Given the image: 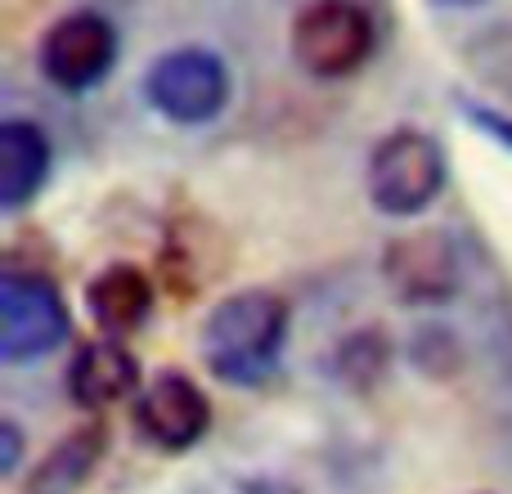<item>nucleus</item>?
Listing matches in <instances>:
<instances>
[{"mask_svg": "<svg viewBox=\"0 0 512 494\" xmlns=\"http://www.w3.org/2000/svg\"><path fill=\"white\" fill-rule=\"evenodd\" d=\"M288 342V301L270 288L230 292L207 310L198 328V355L230 387H261L279 369Z\"/></svg>", "mask_w": 512, "mask_h": 494, "instance_id": "nucleus-1", "label": "nucleus"}, {"mask_svg": "<svg viewBox=\"0 0 512 494\" xmlns=\"http://www.w3.org/2000/svg\"><path fill=\"white\" fill-rule=\"evenodd\" d=\"M445 149L432 135L414 131H391L373 144L369 167H364V194L391 221H409V216H423L427 207L441 198L445 189Z\"/></svg>", "mask_w": 512, "mask_h": 494, "instance_id": "nucleus-2", "label": "nucleus"}, {"mask_svg": "<svg viewBox=\"0 0 512 494\" xmlns=\"http://www.w3.org/2000/svg\"><path fill=\"white\" fill-rule=\"evenodd\" d=\"M288 50L301 72L319 81H342L373 59L378 27L360 0H310L288 27Z\"/></svg>", "mask_w": 512, "mask_h": 494, "instance_id": "nucleus-3", "label": "nucleus"}, {"mask_svg": "<svg viewBox=\"0 0 512 494\" xmlns=\"http://www.w3.org/2000/svg\"><path fill=\"white\" fill-rule=\"evenodd\" d=\"M230 68L207 45H180L149 63L144 72V99L158 117L176 126H203L216 122L230 104Z\"/></svg>", "mask_w": 512, "mask_h": 494, "instance_id": "nucleus-4", "label": "nucleus"}, {"mask_svg": "<svg viewBox=\"0 0 512 494\" xmlns=\"http://www.w3.org/2000/svg\"><path fill=\"white\" fill-rule=\"evenodd\" d=\"M72 337V315L45 274L5 265L0 274V364H27Z\"/></svg>", "mask_w": 512, "mask_h": 494, "instance_id": "nucleus-5", "label": "nucleus"}, {"mask_svg": "<svg viewBox=\"0 0 512 494\" xmlns=\"http://www.w3.org/2000/svg\"><path fill=\"white\" fill-rule=\"evenodd\" d=\"M36 68L63 95H86L117 68V27L99 9H72L45 27Z\"/></svg>", "mask_w": 512, "mask_h": 494, "instance_id": "nucleus-6", "label": "nucleus"}, {"mask_svg": "<svg viewBox=\"0 0 512 494\" xmlns=\"http://www.w3.org/2000/svg\"><path fill=\"white\" fill-rule=\"evenodd\" d=\"M131 423L144 445H153L162 454H185L212 427V400L194 378L162 369L158 378H149L140 387V396L131 405Z\"/></svg>", "mask_w": 512, "mask_h": 494, "instance_id": "nucleus-7", "label": "nucleus"}, {"mask_svg": "<svg viewBox=\"0 0 512 494\" xmlns=\"http://www.w3.org/2000/svg\"><path fill=\"white\" fill-rule=\"evenodd\" d=\"M382 274L387 288L396 292L405 306H441L459 292V252L450 247L445 234L418 230L400 234L396 243H387L382 252Z\"/></svg>", "mask_w": 512, "mask_h": 494, "instance_id": "nucleus-8", "label": "nucleus"}, {"mask_svg": "<svg viewBox=\"0 0 512 494\" xmlns=\"http://www.w3.org/2000/svg\"><path fill=\"white\" fill-rule=\"evenodd\" d=\"M68 396L86 414H104L126 396H140V360L122 337H90L68 364Z\"/></svg>", "mask_w": 512, "mask_h": 494, "instance_id": "nucleus-9", "label": "nucleus"}, {"mask_svg": "<svg viewBox=\"0 0 512 494\" xmlns=\"http://www.w3.org/2000/svg\"><path fill=\"white\" fill-rule=\"evenodd\" d=\"M153 279L131 261L104 265L86 283V315L95 319L99 337H131L153 319Z\"/></svg>", "mask_w": 512, "mask_h": 494, "instance_id": "nucleus-10", "label": "nucleus"}, {"mask_svg": "<svg viewBox=\"0 0 512 494\" xmlns=\"http://www.w3.org/2000/svg\"><path fill=\"white\" fill-rule=\"evenodd\" d=\"M50 162L54 149L41 126L23 117L0 122V212H23L50 180Z\"/></svg>", "mask_w": 512, "mask_h": 494, "instance_id": "nucleus-11", "label": "nucleus"}, {"mask_svg": "<svg viewBox=\"0 0 512 494\" xmlns=\"http://www.w3.org/2000/svg\"><path fill=\"white\" fill-rule=\"evenodd\" d=\"M108 454V427L104 423H81L63 432L59 441L45 450V459L27 472L23 494H77L95 477V468Z\"/></svg>", "mask_w": 512, "mask_h": 494, "instance_id": "nucleus-12", "label": "nucleus"}, {"mask_svg": "<svg viewBox=\"0 0 512 494\" xmlns=\"http://www.w3.org/2000/svg\"><path fill=\"white\" fill-rule=\"evenodd\" d=\"M23 463V427L14 418H0V477H18Z\"/></svg>", "mask_w": 512, "mask_h": 494, "instance_id": "nucleus-13", "label": "nucleus"}, {"mask_svg": "<svg viewBox=\"0 0 512 494\" xmlns=\"http://www.w3.org/2000/svg\"><path fill=\"white\" fill-rule=\"evenodd\" d=\"M463 113L477 122V131H486L490 140H499V144H508L512 149V117H499V113H490V108H481V104H463Z\"/></svg>", "mask_w": 512, "mask_h": 494, "instance_id": "nucleus-14", "label": "nucleus"}, {"mask_svg": "<svg viewBox=\"0 0 512 494\" xmlns=\"http://www.w3.org/2000/svg\"><path fill=\"white\" fill-rule=\"evenodd\" d=\"M432 5H441V9H477V5H486V0H432Z\"/></svg>", "mask_w": 512, "mask_h": 494, "instance_id": "nucleus-15", "label": "nucleus"}]
</instances>
